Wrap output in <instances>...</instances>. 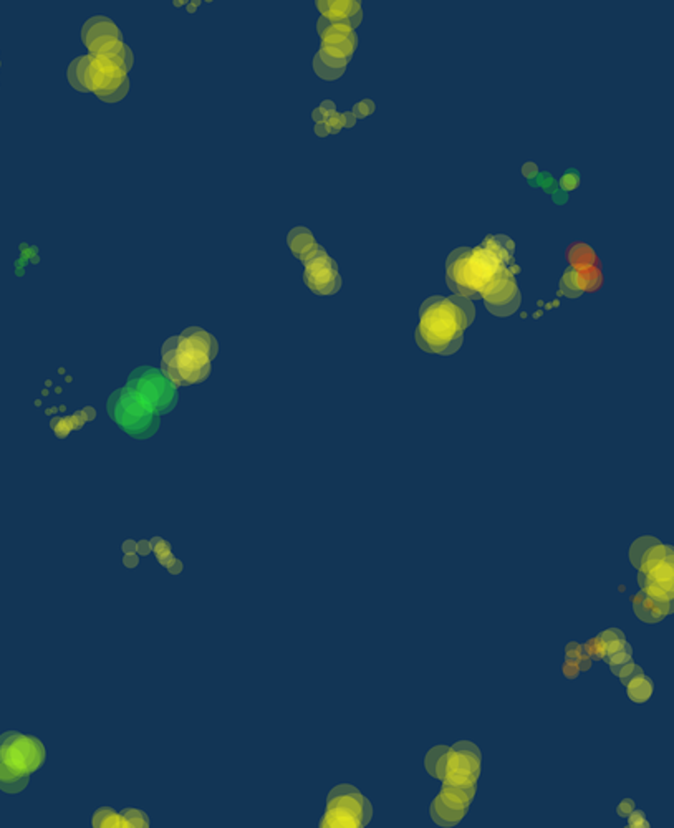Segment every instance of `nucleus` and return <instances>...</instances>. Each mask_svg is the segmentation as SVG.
I'll list each match as a JSON object with an SVG mask.
<instances>
[{
  "mask_svg": "<svg viewBox=\"0 0 674 828\" xmlns=\"http://www.w3.org/2000/svg\"><path fill=\"white\" fill-rule=\"evenodd\" d=\"M552 196H553V202H555V204H565V202L568 201V196H566V192L562 191V189H557Z\"/></svg>",
  "mask_w": 674,
  "mask_h": 828,
  "instance_id": "obj_46",
  "label": "nucleus"
},
{
  "mask_svg": "<svg viewBox=\"0 0 674 828\" xmlns=\"http://www.w3.org/2000/svg\"><path fill=\"white\" fill-rule=\"evenodd\" d=\"M600 638H602L605 645H607V643H609V641H615V640H625V635H623V633L620 631V629H616V628H609V629H607V631H603L602 635H600Z\"/></svg>",
  "mask_w": 674,
  "mask_h": 828,
  "instance_id": "obj_40",
  "label": "nucleus"
},
{
  "mask_svg": "<svg viewBox=\"0 0 674 828\" xmlns=\"http://www.w3.org/2000/svg\"><path fill=\"white\" fill-rule=\"evenodd\" d=\"M123 550L126 552V554H135V550H136V543H135V542H131V540L124 542V543H123Z\"/></svg>",
  "mask_w": 674,
  "mask_h": 828,
  "instance_id": "obj_52",
  "label": "nucleus"
},
{
  "mask_svg": "<svg viewBox=\"0 0 674 828\" xmlns=\"http://www.w3.org/2000/svg\"><path fill=\"white\" fill-rule=\"evenodd\" d=\"M449 750L448 745H436V747H432L431 750L428 752L426 759H424V764H426V769L431 775H435V765L436 762L439 761V757L442 754H446Z\"/></svg>",
  "mask_w": 674,
  "mask_h": 828,
  "instance_id": "obj_33",
  "label": "nucleus"
},
{
  "mask_svg": "<svg viewBox=\"0 0 674 828\" xmlns=\"http://www.w3.org/2000/svg\"><path fill=\"white\" fill-rule=\"evenodd\" d=\"M652 689H655L652 681L651 678L645 676V672H639V674L634 676L633 679H630L628 684H626L628 697L633 702H637V704H643V702L650 699L652 696Z\"/></svg>",
  "mask_w": 674,
  "mask_h": 828,
  "instance_id": "obj_22",
  "label": "nucleus"
},
{
  "mask_svg": "<svg viewBox=\"0 0 674 828\" xmlns=\"http://www.w3.org/2000/svg\"><path fill=\"white\" fill-rule=\"evenodd\" d=\"M110 417L124 433L136 439H149L160 428V416L149 413L138 399L133 388L128 385L115 391L106 403Z\"/></svg>",
  "mask_w": 674,
  "mask_h": 828,
  "instance_id": "obj_5",
  "label": "nucleus"
},
{
  "mask_svg": "<svg viewBox=\"0 0 674 828\" xmlns=\"http://www.w3.org/2000/svg\"><path fill=\"white\" fill-rule=\"evenodd\" d=\"M315 133L319 136H321V138L328 136V129H326V124L325 123H319V124H317V126H315Z\"/></svg>",
  "mask_w": 674,
  "mask_h": 828,
  "instance_id": "obj_50",
  "label": "nucleus"
},
{
  "mask_svg": "<svg viewBox=\"0 0 674 828\" xmlns=\"http://www.w3.org/2000/svg\"><path fill=\"white\" fill-rule=\"evenodd\" d=\"M471 323L454 299L431 297L421 305L416 343L432 355H454L462 347L464 331Z\"/></svg>",
  "mask_w": 674,
  "mask_h": 828,
  "instance_id": "obj_2",
  "label": "nucleus"
},
{
  "mask_svg": "<svg viewBox=\"0 0 674 828\" xmlns=\"http://www.w3.org/2000/svg\"><path fill=\"white\" fill-rule=\"evenodd\" d=\"M578 184H580V178H578L577 172H566L564 178L560 179L558 186H560L564 192H570L573 191V189H577Z\"/></svg>",
  "mask_w": 674,
  "mask_h": 828,
  "instance_id": "obj_38",
  "label": "nucleus"
},
{
  "mask_svg": "<svg viewBox=\"0 0 674 828\" xmlns=\"http://www.w3.org/2000/svg\"><path fill=\"white\" fill-rule=\"evenodd\" d=\"M578 668H580V671H590V668H591L590 656L580 658V661H578Z\"/></svg>",
  "mask_w": 674,
  "mask_h": 828,
  "instance_id": "obj_47",
  "label": "nucleus"
},
{
  "mask_svg": "<svg viewBox=\"0 0 674 828\" xmlns=\"http://www.w3.org/2000/svg\"><path fill=\"white\" fill-rule=\"evenodd\" d=\"M123 817L126 818L128 822H130L131 827H138V828H143V827H149V818L148 815H146L143 810H138V809H124L123 810Z\"/></svg>",
  "mask_w": 674,
  "mask_h": 828,
  "instance_id": "obj_31",
  "label": "nucleus"
},
{
  "mask_svg": "<svg viewBox=\"0 0 674 828\" xmlns=\"http://www.w3.org/2000/svg\"><path fill=\"white\" fill-rule=\"evenodd\" d=\"M633 810H634V802L631 799H625L620 805H618L616 813H618V817L626 818L631 812H633Z\"/></svg>",
  "mask_w": 674,
  "mask_h": 828,
  "instance_id": "obj_41",
  "label": "nucleus"
},
{
  "mask_svg": "<svg viewBox=\"0 0 674 828\" xmlns=\"http://www.w3.org/2000/svg\"><path fill=\"white\" fill-rule=\"evenodd\" d=\"M482 247H486L489 252L494 254L507 269L515 267L514 264V249L515 245L512 239L507 235H489L482 240Z\"/></svg>",
  "mask_w": 674,
  "mask_h": 828,
  "instance_id": "obj_18",
  "label": "nucleus"
},
{
  "mask_svg": "<svg viewBox=\"0 0 674 828\" xmlns=\"http://www.w3.org/2000/svg\"><path fill=\"white\" fill-rule=\"evenodd\" d=\"M587 649H588V654H590V658H593V659H603L605 654H607V645H605L603 640L600 636L591 638V640L587 643Z\"/></svg>",
  "mask_w": 674,
  "mask_h": 828,
  "instance_id": "obj_34",
  "label": "nucleus"
},
{
  "mask_svg": "<svg viewBox=\"0 0 674 828\" xmlns=\"http://www.w3.org/2000/svg\"><path fill=\"white\" fill-rule=\"evenodd\" d=\"M124 565H126V567H136V565H138V557H136L135 554H126Z\"/></svg>",
  "mask_w": 674,
  "mask_h": 828,
  "instance_id": "obj_48",
  "label": "nucleus"
},
{
  "mask_svg": "<svg viewBox=\"0 0 674 828\" xmlns=\"http://www.w3.org/2000/svg\"><path fill=\"white\" fill-rule=\"evenodd\" d=\"M480 775V750L469 740L456 743L448 750L442 782L457 787H475Z\"/></svg>",
  "mask_w": 674,
  "mask_h": 828,
  "instance_id": "obj_8",
  "label": "nucleus"
},
{
  "mask_svg": "<svg viewBox=\"0 0 674 828\" xmlns=\"http://www.w3.org/2000/svg\"><path fill=\"white\" fill-rule=\"evenodd\" d=\"M673 547L656 543L638 563V583L641 593L659 602H673Z\"/></svg>",
  "mask_w": 674,
  "mask_h": 828,
  "instance_id": "obj_6",
  "label": "nucleus"
},
{
  "mask_svg": "<svg viewBox=\"0 0 674 828\" xmlns=\"http://www.w3.org/2000/svg\"><path fill=\"white\" fill-rule=\"evenodd\" d=\"M631 656H633V649H631L628 641H626V645L623 646V648L615 651V653L608 654V656H605L603 659L608 663V666H620V664L631 661Z\"/></svg>",
  "mask_w": 674,
  "mask_h": 828,
  "instance_id": "obj_30",
  "label": "nucleus"
},
{
  "mask_svg": "<svg viewBox=\"0 0 674 828\" xmlns=\"http://www.w3.org/2000/svg\"><path fill=\"white\" fill-rule=\"evenodd\" d=\"M92 825L96 827V828H103V827L128 828V827H131L130 822H128L126 818L123 817V813L119 815V813H117L113 809H110V807L98 809L96 812H94L93 818H92Z\"/></svg>",
  "mask_w": 674,
  "mask_h": 828,
  "instance_id": "obj_26",
  "label": "nucleus"
},
{
  "mask_svg": "<svg viewBox=\"0 0 674 828\" xmlns=\"http://www.w3.org/2000/svg\"><path fill=\"white\" fill-rule=\"evenodd\" d=\"M560 293L564 297H568V299H577V297L582 295V292L578 290L577 287V274H575L572 267H568V269L565 270V274L562 275Z\"/></svg>",
  "mask_w": 674,
  "mask_h": 828,
  "instance_id": "obj_27",
  "label": "nucleus"
},
{
  "mask_svg": "<svg viewBox=\"0 0 674 828\" xmlns=\"http://www.w3.org/2000/svg\"><path fill=\"white\" fill-rule=\"evenodd\" d=\"M317 8L325 20L350 25L353 30L363 22L362 2L358 0H320L317 2Z\"/></svg>",
  "mask_w": 674,
  "mask_h": 828,
  "instance_id": "obj_14",
  "label": "nucleus"
},
{
  "mask_svg": "<svg viewBox=\"0 0 674 828\" xmlns=\"http://www.w3.org/2000/svg\"><path fill=\"white\" fill-rule=\"evenodd\" d=\"M346 65H348V60H338L328 57V55H325L323 51L319 50V53L315 55V60H313V70H315L320 78L332 81L340 78L346 70Z\"/></svg>",
  "mask_w": 674,
  "mask_h": 828,
  "instance_id": "obj_17",
  "label": "nucleus"
},
{
  "mask_svg": "<svg viewBox=\"0 0 674 828\" xmlns=\"http://www.w3.org/2000/svg\"><path fill=\"white\" fill-rule=\"evenodd\" d=\"M303 280L307 287L317 295H335L342 287V279L338 274L337 262L325 250L305 262Z\"/></svg>",
  "mask_w": 674,
  "mask_h": 828,
  "instance_id": "obj_10",
  "label": "nucleus"
},
{
  "mask_svg": "<svg viewBox=\"0 0 674 828\" xmlns=\"http://www.w3.org/2000/svg\"><path fill=\"white\" fill-rule=\"evenodd\" d=\"M217 342L203 329H187L162 345L161 372L176 386H191L208 379Z\"/></svg>",
  "mask_w": 674,
  "mask_h": 828,
  "instance_id": "obj_1",
  "label": "nucleus"
},
{
  "mask_svg": "<svg viewBox=\"0 0 674 828\" xmlns=\"http://www.w3.org/2000/svg\"><path fill=\"white\" fill-rule=\"evenodd\" d=\"M609 670H612V672L616 676V678H620L621 684L623 686L628 684V681L633 679L634 676L639 674V672H643L641 668H639L638 664L633 661L620 664V666H609Z\"/></svg>",
  "mask_w": 674,
  "mask_h": 828,
  "instance_id": "obj_29",
  "label": "nucleus"
},
{
  "mask_svg": "<svg viewBox=\"0 0 674 828\" xmlns=\"http://www.w3.org/2000/svg\"><path fill=\"white\" fill-rule=\"evenodd\" d=\"M446 282L457 297L467 300L480 299L471 269V247H459L449 254L446 262Z\"/></svg>",
  "mask_w": 674,
  "mask_h": 828,
  "instance_id": "obj_11",
  "label": "nucleus"
},
{
  "mask_svg": "<svg viewBox=\"0 0 674 828\" xmlns=\"http://www.w3.org/2000/svg\"><path fill=\"white\" fill-rule=\"evenodd\" d=\"M429 812H431L432 822L437 823V825H439V827H454V825H457V823L466 817L467 810L450 809V807H448V805L444 804V802H442L439 799V795H437L436 799H435V802H432V804H431V809H429Z\"/></svg>",
  "mask_w": 674,
  "mask_h": 828,
  "instance_id": "obj_21",
  "label": "nucleus"
},
{
  "mask_svg": "<svg viewBox=\"0 0 674 828\" xmlns=\"http://www.w3.org/2000/svg\"><path fill=\"white\" fill-rule=\"evenodd\" d=\"M522 174L525 176V178L529 179V181L535 179L537 174H539V167H537L535 163H532V161L525 163V165H523V167H522Z\"/></svg>",
  "mask_w": 674,
  "mask_h": 828,
  "instance_id": "obj_43",
  "label": "nucleus"
},
{
  "mask_svg": "<svg viewBox=\"0 0 674 828\" xmlns=\"http://www.w3.org/2000/svg\"><path fill=\"white\" fill-rule=\"evenodd\" d=\"M515 274L517 272L514 270L500 272L480 293L486 308L496 317H510L521 307L522 295L514 279Z\"/></svg>",
  "mask_w": 674,
  "mask_h": 828,
  "instance_id": "obj_9",
  "label": "nucleus"
},
{
  "mask_svg": "<svg viewBox=\"0 0 674 828\" xmlns=\"http://www.w3.org/2000/svg\"><path fill=\"white\" fill-rule=\"evenodd\" d=\"M320 827L323 828H340V827H346V828H356V827H362V823H360L353 815L346 813L345 810L342 809H335V807H326V813L323 815V818H321L320 822Z\"/></svg>",
  "mask_w": 674,
  "mask_h": 828,
  "instance_id": "obj_25",
  "label": "nucleus"
},
{
  "mask_svg": "<svg viewBox=\"0 0 674 828\" xmlns=\"http://www.w3.org/2000/svg\"><path fill=\"white\" fill-rule=\"evenodd\" d=\"M656 543H659V540H658V538H655V537H641V538H638V540L634 542L633 545H631V549H630L631 563H633L634 567H638L639 560H641L643 555H645L646 552L650 550L652 545H656Z\"/></svg>",
  "mask_w": 674,
  "mask_h": 828,
  "instance_id": "obj_28",
  "label": "nucleus"
},
{
  "mask_svg": "<svg viewBox=\"0 0 674 828\" xmlns=\"http://www.w3.org/2000/svg\"><path fill=\"white\" fill-rule=\"evenodd\" d=\"M108 35H121V32H119V28L113 22L101 15L90 19L87 24H85L83 30H81V38H83L85 45L96 40V38H103Z\"/></svg>",
  "mask_w": 674,
  "mask_h": 828,
  "instance_id": "obj_19",
  "label": "nucleus"
},
{
  "mask_svg": "<svg viewBox=\"0 0 674 828\" xmlns=\"http://www.w3.org/2000/svg\"><path fill=\"white\" fill-rule=\"evenodd\" d=\"M575 274H577V287L582 293H593L600 290L605 282L602 267H588V269L575 270Z\"/></svg>",
  "mask_w": 674,
  "mask_h": 828,
  "instance_id": "obj_23",
  "label": "nucleus"
},
{
  "mask_svg": "<svg viewBox=\"0 0 674 828\" xmlns=\"http://www.w3.org/2000/svg\"><path fill=\"white\" fill-rule=\"evenodd\" d=\"M320 111L323 113L325 119H328L330 116H333L335 113H337V108H335V103H332V101H323L320 106Z\"/></svg>",
  "mask_w": 674,
  "mask_h": 828,
  "instance_id": "obj_44",
  "label": "nucleus"
},
{
  "mask_svg": "<svg viewBox=\"0 0 674 828\" xmlns=\"http://www.w3.org/2000/svg\"><path fill=\"white\" fill-rule=\"evenodd\" d=\"M136 549H138L143 555H148L149 552H151V545H149V542H140V543H136Z\"/></svg>",
  "mask_w": 674,
  "mask_h": 828,
  "instance_id": "obj_49",
  "label": "nucleus"
},
{
  "mask_svg": "<svg viewBox=\"0 0 674 828\" xmlns=\"http://www.w3.org/2000/svg\"><path fill=\"white\" fill-rule=\"evenodd\" d=\"M580 648H582V645H578V643L572 641V643H568V645L565 646V651H578V653H580Z\"/></svg>",
  "mask_w": 674,
  "mask_h": 828,
  "instance_id": "obj_53",
  "label": "nucleus"
},
{
  "mask_svg": "<svg viewBox=\"0 0 674 828\" xmlns=\"http://www.w3.org/2000/svg\"><path fill=\"white\" fill-rule=\"evenodd\" d=\"M373 111H375V103H373L371 100H363V101L356 103L351 113H353L355 118L358 119V118H367V116H370L373 113Z\"/></svg>",
  "mask_w": 674,
  "mask_h": 828,
  "instance_id": "obj_37",
  "label": "nucleus"
},
{
  "mask_svg": "<svg viewBox=\"0 0 674 828\" xmlns=\"http://www.w3.org/2000/svg\"><path fill=\"white\" fill-rule=\"evenodd\" d=\"M287 242H289V247L292 252H294V256L297 258H302L305 254L310 250L313 245L317 242L313 240V235L310 234V231H308L307 227H295L292 229V232L287 237Z\"/></svg>",
  "mask_w": 674,
  "mask_h": 828,
  "instance_id": "obj_24",
  "label": "nucleus"
},
{
  "mask_svg": "<svg viewBox=\"0 0 674 828\" xmlns=\"http://www.w3.org/2000/svg\"><path fill=\"white\" fill-rule=\"evenodd\" d=\"M126 73L115 58L85 55L70 65L68 80L80 92H93L100 100L115 103L130 90Z\"/></svg>",
  "mask_w": 674,
  "mask_h": 828,
  "instance_id": "obj_4",
  "label": "nucleus"
},
{
  "mask_svg": "<svg viewBox=\"0 0 674 828\" xmlns=\"http://www.w3.org/2000/svg\"><path fill=\"white\" fill-rule=\"evenodd\" d=\"M578 672H580V668H578V663H575V661H565V664H564V674H565V678L575 679L578 676Z\"/></svg>",
  "mask_w": 674,
  "mask_h": 828,
  "instance_id": "obj_42",
  "label": "nucleus"
},
{
  "mask_svg": "<svg viewBox=\"0 0 674 828\" xmlns=\"http://www.w3.org/2000/svg\"><path fill=\"white\" fill-rule=\"evenodd\" d=\"M326 124V129H328V135L332 133V135H337L338 131L343 128V122H342V116L338 113H335L333 116H330L328 119L325 122Z\"/></svg>",
  "mask_w": 674,
  "mask_h": 828,
  "instance_id": "obj_39",
  "label": "nucleus"
},
{
  "mask_svg": "<svg viewBox=\"0 0 674 828\" xmlns=\"http://www.w3.org/2000/svg\"><path fill=\"white\" fill-rule=\"evenodd\" d=\"M628 827L630 828H650V822L646 820V815L643 810H633L628 815Z\"/></svg>",
  "mask_w": 674,
  "mask_h": 828,
  "instance_id": "obj_36",
  "label": "nucleus"
},
{
  "mask_svg": "<svg viewBox=\"0 0 674 828\" xmlns=\"http://www.w3.org/2000/svg\"><path fill=\"white\" fill-rule=\"evenodd\" d=\"M566 260L575 270L588 269V267H602L595 250L583 242H577L572 247H568V250H566Z\"/></svg>",
  "mask_w": 674,
  "mask_h": 828,
  "instance_id": "obj_20",
  "label": "nucleus"
},
{
  "mask_svg": "<svg viewBox=\"0 0 674 828\" xmlns=\"http://www.w3.org/2000/svg\"><path fill=\"white\" fill-rule=\"evenodd\" d=\"M326 807H335V809L345 810L346 813L353 815L356 820L362 823V827H364L368 822H370V818L373 815V809H371L370 802L364 799L362 793L356 790L355 787L346 786V784L338 786L337 788H333V790L330 792L328 805H326Z\"/></svg>",
  "mask_w": 674,
  "mask_h": 828,
  "instance_id": "obj_13",
  "label": "nucleus"
},
{
  "mask_svg": "<svg viewBox=\"0 0 674 828\" xmlns=\"http://www.w3.org/2000/svg\"><path fill=\"white\" fill-rule=\"evenodd\" d=\"M631 600H633L634 613L645 623H658L673 611V602L655 600V598L646 597L645 593H639Z\"/></svg>",
  "mask_w": 674,
  "mask_h": 828,
  "instance_id": "obj_15",
  "label": "nucleus"
},
{
  "mask_svg": "<svg viewBox=\"0 0 674 828\" xmlns=\"http://www.w3.org/2000/svg\"><path fill=\"white\" fill-rule=\"evenodd\" d=\"M532 186H539L544 189V192L553 194L558 189V183L552 178L550 172H539L535 179L530 181Z\"/></svg>",
  "mask_w": 674,
  "mask_h": 828,
  "instance_id": "obj_32",
  "label": "nucleus"
},
{
  "mask_svg": "<svg viewBox=\"0 0 674 828\" xmlns=\"http://www.w3.org/2000/svg\"><path fill=\"white\" fill-rule=\"evenodd\" d=\"M47 752L40 739L8 731L0 736V790L19 793L28 777L45 764Z\"/></svg>",
  "mask_w": 674,
  "mask_h": 828,
  "instance_id": "obj_3",
  "label": "nucleus"
},
{
  "mask_svg": "<svg viewBox=\"0 0 674 828\" xmlns=\"http://www.w3.org/2000/svg\"><path fill=\"white\" fill-rule=\"evenodd\" d=\"M128 385L133 388L141 404L149 413L162 416L173 411L178 404V386L161 370L143 366L131 373Z\"/></svg>",
  "mask_w": 674,
  "mask_h": 828,
  "instance_id": "obj_7",
  "label": "nucleus"
},
{
  "mask_svg": "<svg viewBox=\"0 0 674 828\" xmlns=\"http://www.w3.org/2000/svg\"><path fill=\"white\" fill-rule=\"evenodd\" d=\"M340 116H342L343 126H346V128H353L355 126L356 118L353 116V113H351V111H346V113H343Z\"/></svg>",
  "mask_w": 674,
  "mask_h": 828,
  "instance_id": "obj_45",
  "label": "nucleus"
},
{
  "mask_svg": "<svg viewBox=\"0 0 674 828\" xmlns=\"http://www.w3.org/2000/svg\"><path fill=\"white\" fill-rule=\"evenodd\" d=\"M149 545H151V550L156 554V558L160 560V562L162 558H166L167 555H171V545L160 537H154L153 540L149 542Z\"/></svg>",
  "mask_w": 674,
  "mask_h": 828,
  "instance_id": "obj_35",
  "label": "nucleus"
},
{
  "mask_svg": "<svg viewBox=\"0 0 674 828\" xmlns=\"http://www.w3.org/2000/svg\"><path fill=\"white\" fill-rule=\"evenodd\" d=\"M580 653L578 651H566V661H575L578 663L580 661Z\"/></svg>",
  "mask_w": 674,
  "mask_h": 828,
  "instance_id": "obj_51",
  "label": "nucleus"
},
{
  "mask_svg": "<svg viewBox=\"0 0 674 828\" xmlns=\"http://www.w3.org/2000/svg\"><path fill=\"white\" fill-rule=\"evenodd\" d=\"M317 32L321 38L320 51H323L328 57L350 62L351 55L358 45V37L350 25L332 24L320 17L319 24H317Z\"/></svg>",
  "mask_w": 674,
  "mask_h": 828,
  "instance_id": "obj_12",
  "label": "nucleus"
},
{
  "mask_svg": "<svg viewBox=\"0 0 674 828\" xmlns=\"http://www.w3.org/2000/svg\"><path fill=\"white\" fill-rule=\"evenodd\" d=\"M474 793L475 787H457L444 782V786L441 788L439 799L450 809L467 810L472 799H474Z\"/></svg>",
  "mask_w": 674,
  "mask_h": 828,
  "instance_id": "obj_16",
  "label": "nucleus"
}]
</instances>
